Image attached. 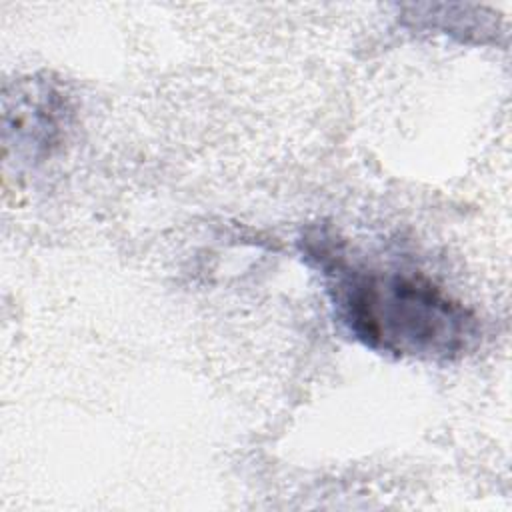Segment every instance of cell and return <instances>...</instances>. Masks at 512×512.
Returning a JSON list of instances; mask_svg holds the SVG:
<instances>
[{
  "instance_id": "6da1fadb",
  "label": "cell",
  "mask_w": 512,
  "mask_h": 512,
  "mask_svg": "<svg viewBox=\"0 0 512 512\" xmlns=\"http://www.w3.org/2000/svg\"><path fill=\"white\" fill-rule=\"evenodd\" d=\"M310 256L324 272L340 322L376 352L452 360L476 336L474 316L422 274L354 264L330 240L316 242Z\"/></svg>"
}]
</instances>
